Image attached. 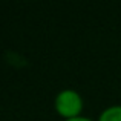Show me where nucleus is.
Listing matches in <instances>:
<instances>
[{"mask_svg": "<svg viewBox=\"0 0 121 121\" xmlns=\"http://www.w3.org/2000/svg\"><path fill=\"white\" fill-rule=\"evenodd\" d=\"M66 121H92L91 118H86V117H75V118H71V120H66Z\"/></svg>", "mask_w": 121, "mask_h": 121, "instance_id": "obj_3", "label": "nucleus"}, {"mask_svg": "<svg viewBox=\"0 0 121 121\" xmlns=\"http://www.w3.org/2000/svg\"><path fill=\"white\" fill-rule=\"evenodd\" d=\"M98 121H121V106H110L100 113Z\"/></svg>", "mask_w": 121, "mask_h": 121, "instance_id": "obj_2", "label": "nucleus"}, {"mask_svg": "<svg viewBox=\"0 0 121 121\" xmlns=\"http://www.w3.org/2000/svg\"><path fill=\"white\" fill-rule=\"evenodd\" d=\"M55 109L66 120L80 117V112L83 110V100L80 94L74 89H63L55 97Z\"/></svg>", "mask_w": 121, "mask_h": 121, "instance_id": "obj_1", "label": "nucleus"}]
</instances>
